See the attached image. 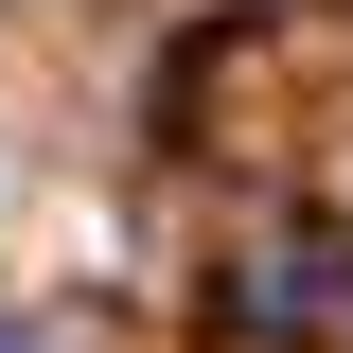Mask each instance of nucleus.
<instances>
[{
	"instance_id": "nucleus-1",
	"label": "nucleus",
	"mask_w": 353,
	"mask_h": 353,
	"mask_svg": "<svg viewBox=\"0 0 353 353\" xmlns=\"http://www.w3.org/2000/svg\"><path fill=\"white\" fill-rule=\"evenodd\" d=\"M0 353H53V336H0Z\"/></svg>"
}]
</instances>
